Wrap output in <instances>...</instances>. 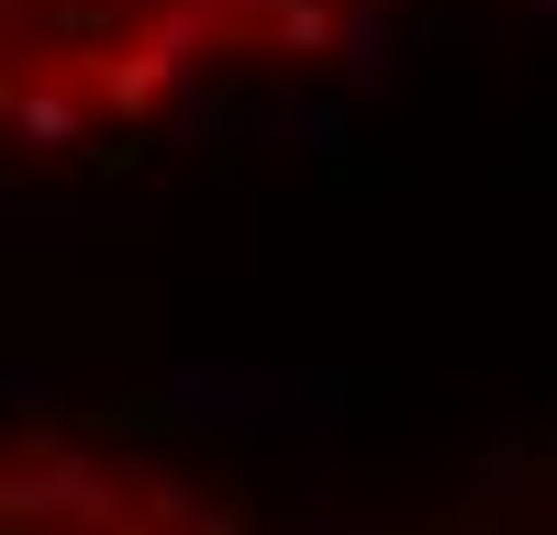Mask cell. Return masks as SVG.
<instances>
[{
	"mask_svg": "<svg viewBox=\"0 0 557 535\" xmlns=\"http://www.w3.org/2000/svg\"><path fill=\"white\" fill-rule=\"evenodd\" d=\"M380 12L391 0H0V167L134 146L335 57Z\"/></svg>",
	"mask_w": 557,
	"mask_h": 535,
	"instance_id": "cell-1",
	"label": "cell"
},
{
	"mask_svg": "<svg viewBox=\"0 0 557 535\" xmlns=\"http://www.w3.org/2000/svg\"><path fill=\"white\" fill-rule=\"evenodd\" d=\"M0 535H312L201 458L101 424L0 413Z\"/></svg>",
	"mask_w": 557,
	"mask_h": 535,
	"instance_id": "cell-2",
	"label": "cell"
}]
</instances>
